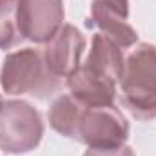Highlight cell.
<instances>
[{
  "mask_svg": "<svg viewBox=\"0 0 156 156\" xmlns=\"http://www.w3.org/2000/svg\"><path fill=\"white\" fill-rule=\"evenodd\" d=\"M20 0H0V49L16 47L24 37L18 27Z\"/></svg>",
  "mask_w": 156,
  "mask_h": 156,
  "instance_id": "9",
  "label": "cell"
},
{
  "mask_svg": "<svg viewBox=\"0 0 156 156\" xmlns=\"http://www.w3.org/2000/svg\"><path fill=\"white\" fill-rule=\"evenodd\" d=\"M83 51L85 37L71 24H64L60 31L42 47L49 71L60 80L69 78L80 67Z\"/></svg>",
  "mask_w": 156,
  "mask_h": 156,
  "instance_id": "7",
  "label": "cell"
},
{
  "mask_svg": "<svg viewBox=\"0 0 156 156\" xmlns=\"http://www.w3.org/2000/svg\"><path fill=\"white\" fill-rule=\"evenodd\" d=\"M122 104L142 122L156 118V45L142 42L125 58L120 76Z\"/></svg>",
  "mask_w": 156,
  "mask_h": 156,
  "instance_id": "3",
  "label": "cell"
},
{
  "mask_svg": "<svg viewBox=\"0 0 156 156\" xmlns=\"http://www.w3.org/2000/svg\"><path fill=\"white\" fill-rule=\"evenodd\" d=\"M47 118L58 134L93 149L122 147L129 138V123L115 104L85 105L71 93L55 100Z\"/></svg>",
  "mask_w": 156,
  "mask_h": 156,
  "instance_id": "1",
  "label": "cell"
},
{
  "mask_svg": "<svg viewBox=\"0 0 156 156\" xmlns=\"http://www.w3.org/2000/svg\"><path fill=\"white\" fill-rule=\"evenodd\" d=\"M44 136L40 113L24 100L0 104V149L9 154H24L38 147Z\"/></svg>",
  "mask_w": 156,
  "mask_h": 156,
  "instance_id": "5",
  "label": "cell"
},
{
  "mask_svg": "<svg viewBox=\"0 0 156 156\" xmlns=\"http://www.w3.org/2000/svg\"><path fill=\"white\" fill-rule=\"evenodd\" d=\"M0 104H2V96H0Z\"/></svg>",
  "mask_w": 156,
  "mask_h": 156,
  "instance_id": "12",
  "label": "cell"
},
{
  "mask_svg": "<svg viewBox=\"0 0 156 156\" xmlns=\"http://www.w3.org/2000/svg\"><path fill=\"white\" fill-rule=\"evenodd\" d=\"M64 26L62 0H20L18 27L24 40L45 44Z\"/></svg>",
  "mask_w": 156,
  "mask_h": 156,
  "instance_id": "6",
  "label": "cell"
},
{
  "mask_svg": "<svg viewBox=\"0 0 156 156\" xmlns=\"http://www.w3.org/2000/svg\"><path fill=\"white\" fill-rule=\"evenodd\" d=\"M122 47L102 33L91 42L89 55L67 78L69 93L85 105H109L116 96V83L123 71Z\"/></svg>",
  "mask_w": 156,
  "mask_h": 156,
  "instance_id": "2",
  "label": "cell"
},
{
  "mask_svg": "<svg viewBox=\"0 0 156 156\" xmlns=\"http://www.w3.org/2000/svg\"><path fill=\"white\" fill-rule=\"evenodd\" d=\"M89 27H96L98 33L105 35L115 44H118L122 49H129L138 42L136 29L127 22V18L120 16L113 9L105 7L104 4L93 0L91 2V18L87 20Z\"/></svg>",
  "mask_w": 156,
  "mask_h": 156,
  "instance_id": "8",
  "label": "cell"
},
{
  "mask_svg": "<svg viewBox=\"0 0 156 156\" xmlns=\"http://www.w3.org/2000/svg\"><path fill=\"white\" fill-rule=\"evenodd\" d=\"M0 83L7 94H29L38 100H47L62 87L47 67L42 49L26 47L9 53L0 69Z\"/></svg>",
  "mask_w": 156,
  "mask_h": 156,
  "instance_id": "4",
  "label": "cell"
},
{
  "mask_svg": "<svg viewBox=\"0 0 156 156\" xmlns=\"http://www.w3.org/2000/svg\"><path fill=\"white\" fill-rule=\"evenodd\" d=\"M83 156H136V154L131 147L122 145V147H115V149H93V147H89Z\"/></svg>",
  "mask_w": 156,
  "mask_h": 156,
  "instance_id": "10",
  "label": "cell"
},
{
  "mask_svg": "<svg viewBox=\"0 0 156 156\" xmlns=\"http://www.w3.org/2000/svg\"><path fill=\"white\" fill-rule=\"evenodd\" d=\"M100 4H104L105 7L113 9L115 13H118L120 16L127 18L129 16V0H96Z\"/></svg>",
  "mask_w": 156,
  "mask_h": 156,
  "instance_id": "11",
  "label": "cell"
}]
</instances>
